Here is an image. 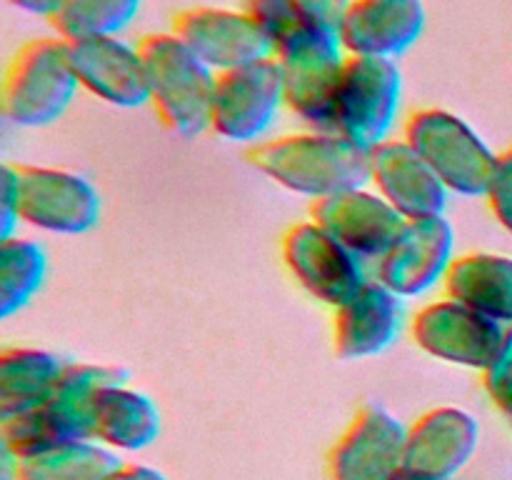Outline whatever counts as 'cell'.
<instances>
[{
  "mask_svg": "<svg viewBox=\"0 0 512 480\" xmlns=\"http://www.w3.org/2000/svg\"><path fill=\"white\" fill-rule=\"evenodd\" d=\"M245 158L275 185L313 203L370 185V150L335 130L305 128L260 140L250 145Z\"/></svg>",
  "mask_w": 512,
  "mask_h": 480,
  "instance_id": "1",
  "label": "cell"
},
{
  "mask_svg": "<svg viewBox=\"0 0 512 480\" xmlns=\"http://www.w3.org/2000/svg\"><path fill=\"white\" fill-rule=\"evenodd\" d=\"M125 378V370L113 365H65L55 390L38 408L0 420V445L23 455L68 440L93 438L95 398L108 385L128 383Z\"/></svg>",
  "mask_w": 512,
  "mask_h": 480,
  "instance_id": "2",
  "label": "cell"
},
{
  "mask_svg": "<svg viewBox=\"0 0 512 480\" xmlns=\"http://www.w3.org/2000/svg\"><path fill=\"white\" fill-rule=\"evenodd\" d=\"M140 50L148 68V105L160 125L180 138L210 130L218 75L173 30L143 35Z\"/></svg>",
  "mask_w": 512,
  "mask_h": 480,
  "instance_id": "3",
  "label": "cell"
},
{
  "mask_svg": "<svg viewBox=\"0 0 512 480\" xmlns=\"http://www.w3.org/2000/svg\"><path fill=\"white\" fill-rule=\"evenodd\" d=\"M78 90L70 43L48 35L15 50L3 75L0 108L18 128H45L63 118Z\"/></svg>",
  "mask_w": 512,
  "mask_h": 480,
  "instance_id": "4",
  "label": "cell"
},
{
  "mask_svg": "<svg viewBox=\"0 0 512 480\" xmlns=\"http://www.w3.org/2000/svg\"><path fill=\"white\" fill-rule=\"evenodd\" d=\"M273 58L283 73L285 108L305 128L333 130L335 95L348 63L338 30L303 20L275 43Z\"/></svg>",
  "mask_w": 512,
  "mask_h": 480,
  "instance_id": "5",
  "label": "cell"
},
{
  "mask_svg": "<svg viewBox=\"0 0 512 480\" xmlns=\"http://www.w3.org/2000/svg\"><path fill=\"white\" fill-rule=\"evenodd\" d=\"M403 140L433 168L450 195L483 198L498 153L458 113L420 108L405 118Z\"/></svg>",
  "mask_w": 512,
  "mask_h": 480,
  "instance_id": "6",
  "label": "cell"
},
{
  "mask_svg": "<svg viewBox=\"0 0 512 480\" xmlns=\"http://www.w3.org/2000/svg\"><path fill=\"white\" fill-rule=\"evenodd\" d=\"M403 105V73L395 60L348 55L335 95L333 130L365 150L390 140Z\"/></svg>",
  "mask_w": 512,
  "mask_h": 480,
  "instance_id": "7",
  "label": "cell"
},
{
  "mask_svg": "<svg viewBox=\"0 0 512 480\" xmlns=\"http://www.w3.org/2000/svg\"><path fill=\"white\" fill-rule=\"evenodd\" d=\"M10 165L23 225L53 235H83L100 223L103 200L85 175L48 165Z\"/></svg>",
  "mask_w": 512,
  "mask_h": 480,
  "instance_id": "8",
  "label": "cell"
},
{
  "mask_svg": "<svg viewBox=\"0 0 512 480\" xmlns=\"http://www.w3.org/2000/svg\"><path fill=\"white\" fill-rule=\"evenodd\" d=\"M285 108L283 73L275 58L255 60L215 80L210 130L228 143H260Z\"/></svg>",
  "mask_w": 512,
  "mask_h": 480,
  "instance_id": "9",
  "label": "cell"
},
{
  "mask_svg": "<svg viewBox=\"0 0 512 480\" xmlns=\"http://www.w3.org/2000/svg\"><path fill=\"white\" fill-rule=\"evenodd\" d=\"M280 255L295 283L328 308L348 303L365 283V263L313 220H298L280 238Z\"/></svg>",
  "mask_w": 512,
  "mask_h": 480,
  "instance_id": "10",
  "label": "cell"
},
{
  "mask_svg": "<svg viewBox=\"0 0 512 480\" xmlns=\"http://www.w3.org/2000/svg\"><path fill=\"white\" fill-rule=\"evenodd\" d=\"M410 335L430 358L483 373L503 343L505 325L445 295L413 315Z\"/></svg>",
  "mask_w": 512,
  "mask_h": 480,
  "instance_id": "11",
  "label": "cell"
},
{
  "mask_svg": "<svg viewBox=\"0 0 512 480\" xmlns=\"http://www.w3.org/2000/svg\"><path fill=\"white\" fill-rule=\"evenodd\" d=\"M455 255V230L445 215L405 220L383 258L375 263V280L400 298H420L445 283Z\"/></svg>",
  "mask_w": 512,
  "mask_h": 480,
  "instance_id": "12",
  "label": "cell"
},
{
  "mask_svg": "<svg viewBox=\"0 0 512 480\" xmlns=\"http://www.w3.org/2000/svg\"><path fill=\"white\" fill-rule=\"evenodd\" d=\"M408 425L378 403H365L325 458L330 480H398Z\"/></svg>",
  "mask_w": 512,
  "mask_h": 480,
  "instance_id": "13",
  "label": "cell"
},
{
  "mask_svg": "<svg viewBox=\"0 0 512 480\" xmlns=\"http://www.w3.org/2000/svg\"><path fill=\"white\" fill-rule=\"evenodd\" d=\"M170 30L215 75L243 68L255 60L273 58V43L243 8L198 5L180 10Z\"/></svg>",
  "mask_w": 512,
  "mask_h": 480,
  "instance_id": "14",
  "label": "cell"
},
{
  "mask_svg": "<svg viewBox=\"0 0 512 480\" xmlns=\"http://www.w3.org/2000/svg\"><path fill=\"white\" fill-rule=\"evenodd\" d=\"M480 443V425L458 405L425 410L408 425L403 473L410 480H453Z\"/></svg>",
  "mask_w": 512,
  "mask_h": 480,
  "instance_id": "15",
  "label": "cell"
},
{
  "mask_svg": "<svg viewBox=\"0 0 512 480\" xmlns=\"http://www.w3.org/2000/svg\"><path fill=\"white\" fill-rule=\"evenodd\" d=\"M310 220L363 263H378L405 225L403 215L368 185L315 200L310 205Z\"/></svg>",
  "mask_w": 512,
  "mask_h": 480,
  "instance_id": "16",
  "label": "cell"
},
{
  "mask_svg": "<svg viewBox=\"0 0 512 480\" xmlns=\"http://www.w3.org/2000/svg\"><path fill=\"white\" fill-rule=\"evenodd\" d=\"M425 0H350L338 25L345 53L398 60L425 33Z\"/></svg>",
  "mask_w": 512,
  "mask_h": 480,
  "instance_id": "17",
  "label": "cell"
},
{
  "mask_svg": "<svg viewBox=\"0 0 512 480\" xmlns=\"http://www.w3.org/2000/svg\"><path fill=\"white\" fill-rule=\"evenodd\" d=\"M80 88L113 108L148 105V68L140 43L120 38H88L70 43Z\"/></svg>",
  "mask_w": 512,
  "mask_h": 480,
  "instance_id": "18",
  "label": "cell"
},
{
  "mask_svg": "<svg viewBox=\"0 0 512 480\" xmlns=\"http://www.w3.org/2000/svg\"><path fill=\"white\" fill-rule=\"evenodd\" d=\"M370 188L405 220L445 215L450 198L433 168L403 138H390L370 150Z\"/></svg>",
  "mask_w": 512,
  "mask_h": 480,
  "instance_id": "19",
  "label": "cell"
},
{
  "mask_svg": "<svg viewBox=\"0 0 512 480\" xmlns=\"http://www.w3.org/2000/svg\"><path fill=\"white\" fill-rule=\"evenodd\" d=\"M403 330V298L380 280H368L348 303L333 310V350L343 360L385 353Z\"/></svg>",
  "mask_w": 512,
  "mask_h": 480,
  "instance_id": "20",
  "label": "cell"
},
{
  "mask_svg": "<svg viewBox=\"0 0 512 480\" xmlns=\"http://www.w3.org/2000/svg\"><path fill=\"white\" fill-rule=\"evenodd\" d=\"M163 433V418L153 398L128 383L108 385L95 398L93 438L115 453H140Z\"/></svg>",
  "mask_w": 512,
  "mask_h": 480,
  "instance_id": "21",
  "label": "cell"
},
{
  "mask_svg": "<svg viewBox=\"0 0 512 480\" xmlns=\"http://www.w3.org/2000/svg\"><path fill=\"white\" fill-rule=\"evenodd\" d=\"M443 290L500 325H512V258L503 253H465L453 260Z\"/></svg>",
  "mask_w": 512,
  "mask_h": 480,
  "instance_id": "22",
  "label": "cell"
},
{
  "mask_svg": "<svg viewBox=\"0 0 512 480\" xmlns=\"http://www.w3.org/2000/svg\"><path fill=\"white\" fill-rule=\"evenodd\" d=\"M63 370V360L48 350H0V420L38 408L55 390Z\"/></svg>",
  "mask_w": 512,
  "mask_h": 480,
  "instance_id": "23",
  "label": "cell"
},
{
  "mask_svg": "<svg viewBox=\"0 0 512 480\" xmlns=\"http://www.w3.org/2000/svg\"><path fill=\"white\" fill-rule=\"evenodd\" d=\"M120 465V455L100 440H68L18 455L15 480H105Z\"/></svg>",
  "mask_w": 512,
  "mask_h": 480,
  "instance_id": "24",
  "label": "cell"
},
{
  "mask_svg": "<svg viewBox=\"0 0 512 480\" xmlns=\"http://www.w3.org/2000/svg\"><path fill=\"white\" fill-rule=\"evenodd\" d=\"M48 275V255L30 238L0 240V318L20 313L43 288Z\"/></svg>",
  "mask_w": 512,
  "mask_h": 480,
  "instance_id": "25",
  "label": "cell"
},
{
  "mask_svg": "<svg viewBox=\"0 0 512 480\" xmlns=\"http://www.w3.org/2000/svg\"><path fill=\"white\" fill-rule=\"evenodd\" d=\"M143 0H70L53 20L55 35L68 43L88 38H120L138 18Z\"/></svg>",
  "mask_w": 512,
  "mask_h": 480,
  "instance_id": "26",
  "label": "cell"
},
{
  "mask_svg": "<svg viewBox=\"0 0 512 480\" xmlns=\"http://www.w3.org/2000/svg\"><path fill=\"white\" fill-rule=\"evenodd\" d=\"M240 8L260 25L265 35L270 38V43H280L295 25L303 23V15H300L295 0H243Z\"/></svg>",
  "mask_w": 512,
  "mask_h": 480,
  "instance_id": "27",
  "label": "cell"
},
{
  "mask_svg": "<svg viewBox=\"0 0 512 480\" xmlns=\"http://www.w3.org/2000/svg\"><path fill=\"white\" fill-rule=\"evenodd\" d=\"M480 375H483V388L490 403L512 420V325L505 328L503 343H500L493 363Z\"/></svg>",
  "mask_w": 512,
  "mask_h": 480,
  "instance_id": "28",
  "label": "cell"
},
{
  "mask_svg": "<svg viewBox=\"0 0 512 480\" xmlns=\"http://www.w3.org/2000/svg\"><path fill=\"white\" fill-rule=\"evenodd\" d=\"M500 228L512 235V148L498 153L493 178L483 195Z\"/></svg>",
  "mask_w": 512,
  "mask_h": 480,
  "instance_id": "29",
  "label": "cell"
},
{
  "mask_svg": "<svg viewBox=\"0 0 512 480\" xmlns=\"http://www.w3.org/2000/svg\"><path fill=\"white\" fill-rule=\"evenodd\" d=\"M18 225V193H15L13 165L5 163L0 170V240L13 238Z\"/></svg>",
  "mask_w": 512,
  "mask_h": 480,
  "instance_id": "30",
  "label": "cell"
},
{
  "mask_svg": "<svg viewBox=\"0 0 512 480\" xmlns=\"http://www.w3.org/2000/svg\"><path fill=\"white\" fill-rule=\"evenodd\" d=\"M295 5L308 23L338 30L350 0H295Z\"/></svg>",
  "mask_w": 512,
  "mask_h": 480,
  "instance_id": "31",
  "label": "cell"
},
{
  "mask_svg": "<svg viewBox=\"0 0 512 480\" xmlns=\"http://www.w3.org/2000/svg\"><path fill=\"white\" fill-rule=\"evenodd\" d=\"M68 3L70 0H8V5H13L20 13L38 15L45 20H53Z\"/></svg>",
  "mask_w": 512,
  "mask_h": 480,
  "instance_id": "32",
  "label": "cell"
},
{
  "mask_svg": "<svg viewBox=\"0 0 512 480\" xmlns=\"http://www.w3.org/2000/svg\"><path fill=\"white\" fill-rule=\"evenodd\" d=\"M105 480H168L163 470L153 468L145 463H123L118 470L108 475Z\"/></svg>",
  "mask_w": 512,
  "mask_h": 480,
  "instance_id": "33",
  "label": "cell"
},
{
  "mask_svg": "<svg viewBox=\"0 0 512 480\" xmlns=\"http://www.w3.org/2000/svg\"><path fill=\"white\" fill-rule=\"evenodd\" d=\"M398 480H410V478H405V475H400V478Z\"/></svg>",
  "mask_w": 512,
  "mask_h": 480,
  "instance_id": "34",
  "label": "cell"
}]
</instances>
